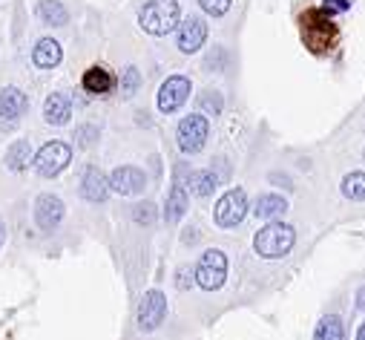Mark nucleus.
<instances>
[{
	"label": "nucleus",
	"mask_w": 365,
	"mask_h": 340,
	"mask_svg": "<svg viewBox=\"0 0 365 340\" xmlns=\"http://www.w3.org/2000/svg\"><path fill=\"white\" fill-rule=\"evenodd\" d=\"M96 139H98V127H96V124H81V127L75 130V141H78V147H93Z\"/></svg>",
	"instance_id": "26"
},
{
	"label": "nucleus",
	"mask_w": 365,
	"mask_h": 340,
	"mask_svg": "<svg viewBox=\"0 0 365 340\" xmlns=\"http://www.w3.org/2000/svg\"><path fill=\"white\" fill-rule=\"evenodd\" d=\"M69 161H72V147L63 144V141H46L35 153V170L46 179H52V176L61 174V170H66Z\"/></svg>",
	"instance_id": "4"
},
{
	"label": "nucleus",
	"mask_w": 365,
	"mask_h": 340,
	"mask_svg": "<svg viewBox=\"0 0 365 340\" xmlns=\"http://www.w3.org/2000/svg\"><path fill=\"white\" fill-rule=\"evenodd\" d=\"M207 133H210V124L205 116H185L178 124V147L185 153H199L207 141Z\"/></svg>",
	"instance_id": "5"
},
{
	"label": "nucleus",
	"mask_w": 365,
	"mask_h": 340,
	"mask_svg": "<svg viewBox=\"0 0 365 340\" xmlns=\"http://www.w3.org/2000/svg\"><path fill=\"white\" fill-rule=\"evenodd\" d=\"M164 314H167V297L161 291H155V289L147 291L141 297V306H138V326H141V331L158 329L161 320H164Z\"/></svg>",
	"instance_id": "9"
},
{
	"label": "nucleus",
	"mask_w": 365,
	"mask_h": 340,
	"mask_svg": "<svg viewBox=\"0 0 365 340\" xmlns=\"http://www.w3.org/2000/svg\"><path fill=\"white\" fill-rule=\"evenodd\" d=\"M199 4H202V9H205L207 15L219 18V15H225V12L230 9V4H233V0H199Z\"/></svg>",
	"instance_id": "28"
},
{
	"label": "nucleus",
	"mask_w": 365,
	"mask_h": 340,
	"mask_svg": "<svg viewBox=\"0 0 365 340\" xmlns=\"http://www.w3.org/2000/svg\"><path fill=\"white\" fill-rule=\"evenodd\" d=\"M110 188H113L115 194H121V196H133V194H141V191L147 188V176L141 174L138 167L124 164V167L113 170V176H110Z\"/></svg>",
	"instance_id": "10"
},
{
	"label": "nucleus",
	"mask_w": 365,
	"mask_h": 340,
	"mask_svg": "<svg viewBox=\"0 0 365 340\" xmlns=\"http://www.w3.org/2000/svg\"><path fill=\"white\" fill-rule=\"evenodd\" d=\"M227 164H225V159H216L213 161V167H207V170H196V174H190V179H187V185H190V194L193 196H199V199H205V196H210L225 179H227Z\"/></svg>",
	"instance_id": "7"
},
{
	"label": "nucleus",
	"mask_w": 365,
	"mask_h": 340,
	"mask_svg": "<svg viewBox=\"0 0 365 340\" xmlns=\"http://www.w3.org/2000/svg\"><path fill=\"white\" fill-rule=\"evenodd\" d=\"M342 194L354 202H365V174L356 170V174H348L342 179Z\"/></svg>",
	"instance_id": "22"
},
{
	"label": "nucleus",
	"mask_w": 365,
	"mask_h": 340,
	"mask_svg": "<svg viewBox=\"0 0 365 340\" xmlns=\"http://www.w3.org/2000/svg\"><path fill=\"white\" fill-rule=\"evenodd\" d=\"M193 274H196V283H199L205 291L222 289V283H225V277H227V257H225V251H219V248L205 251Z\"/></svg>",
	"instance_id": "3"
},
{
	"label": "nucleus",
	"mask_w": 365,
	"mask_h": 340,
	"mask_svg": "<svg viewBox=\"0 0 365 340\" xmlns=\"http://www.w3.org/2000/svg\"><path fill=\"white\" fill-rule=\"evenodd\" d=\"M199 107H202V113H207V116H219V113H222V96L213 93V90H207V93L199 96Z\"/></svg>",
	"instance_id": "25"
},
{
	"label": "nucleus",
	"mask_w": 365,
	"mask_h": 340,
	"mask_svg": "<svg viewBox=\"0 0 365 340\" xmlns=\"http://www.w3.org/2000/svg\"><path fill=\"white\" fill-rule=\"evenodd\" d=\"M351 6V0H325V9L328 12H345Z\"/></svg>",
	"instance_id": "30"
},
{
	"label": "nucleus",
	"mask_w": 365,
	"mask_h": 340,
	"mask_svg": "<svg viewBox=\"0 0 365 340\" xmlns=\"http://www.w3.org/2000/svg\"><path fill=\"white\" fill-rule=\"evenodd\" d=\"M138 87H141V75H138V69H135V66H127L124 75H121V93H124V96H135Z\"/></svg>",
	"instance_id": "24"
},
{
	"label": "nucleus",
	"mask_w": 365,
	"mask_h": 340,
	"mask_svg": "<svg viewBox=\"0 0 365 340\" xmlns=\"http://www.w3.org/2000/svg\"><path fill=\"white\" fill-rule=\"evenodd\" d=\"M190 96V81L185 75H173L161 84V90H158V110L161 113H175L181 104L187 101Z\"/></svg>",
	"instance_id": "8"
},
{
	"label": "nucleus",
	"mask_w": 365,
	"mask_h": 340,
	"mask_svg": "<svg viewBox=\"0 0 365 340\" xmlns=\"http://www.w3.org/2000/svg\"><path fill=\"white\" fill-rule=\"evenodd\" d=\"M113 84H115V78L104 66H93V69H86V75H83V90L93 93V96H107L113 90Z\"/></svg>",
	"instance_id": "17"
},
{
	"label": "nucleus",
	"mask_w": 365,
	"mask_h": 340,
	"mask_svg": "<svg viewBox=\"0 0 365 340\" xmlns=\"http://www.w3.org/2000/svg\"><path fill=\"white\" fill-rule=\"evenodd\" d=\"M26 164H29V144L21 139V141H15V144L9 147V153H6V167L18 174V170H24Z\"/></svg>",
	"instance_id": "23"
},
{
	"label": "nucleus",
	"mask_w": 365,
	"mask_h": 340,
	"mask_svg": "<svg viewBox=\"0 0 365 340\" xmlns=\"http://www.w3.org/2000/svg\"><path fill=\"white\" fill-rule=\"evenodd\" d=\"M61 219H63V202L58 196L43 194L35 199V222L41 231H55L61 225Z\"/></svg>",
	"instance_id": "11"
},
{
	"label": "nucleus",
	"mask_w": 365,
	"mask_h": 340,
	"mask_svg": "<svg viewBox=\"0 0 365 340\" xmlns=\"http://www.w3.org/2000/svg\"><path fill=\"white\" fill-rule=\"evenodd\" d=\"M185 214H187V191H185V185H181V182H175V188H173L170 196H167V211H164V216H167V222H178Z\"/></svg>",
	"instance_id": "20"
},
{
	"label": "nucleus",
	"mask_w": 365,
	"mask_h": 340,
	"mask_svg": "<svg viewBox=\"0 0 365 340\" xmlns=\"http://www.w3.org/2000/svg\"><path fill=\"white\" fill-rule=\"evenodd\" d=\"M190 283H193V269L181 266V269L175 271V289H187Z\"/></svg>",
	"instance_id": "29"
},
{
	"label": "nucleus",
	"mask_w": 365,
	"mask_h": 340,
	"mask_svg": "<svg viewBox=\"0 0 365 340\" xmlns=\"http://www.w3.org/2000/svg\"><path fill=\"white\" fill-rule=\"evenodd\" d=\"M314 340H342V320L336 314L322 317L317 331H314Z\"/></svg>",
	"instance_id": "21"
},
{
	"label": "nucleus",
	"mask_w": 365,
	"mask_h": 340,
	"mask_svg": "<svg viewBox=\"0 0 365 340\" xmlns=\"http://www.w3.org/2000/svg\"><path fill=\"white\" fill-rule=\"evenodd\" d=\"M4 236H6V225H4V219H0V245H4Z\"/></svg>",
	"instance_id": "32"
},
{
	"label": "nucleus",
	"mask_w": 365,
	"mask_h": 340,
	"mask_svg": "<svg viewBox=\"0 0 365 340\" xmlns=\"http://www.w3.org/2000/svg\"><path fill=\"white\" fill-rule=\"evenodd\" d=\"M205 41H207V24L202 18L193 15V18H187L185 24H181V29H178V49L185 55L199 52Z\"/></svg>",
	"instance_id": "13"
},
{
	"label": "nucleus",
	"mask_w": 365,
	"mask_h": 340,
	"mask_svg": "<svg viewBox=\"0 0 365 340\" xmlns=\"http://www.w3.org/2000/svg\"><path fill=\"white\" fill-rule=\"evenodd\" d=\"M356 306L365 311V286H362V289H359V294H356Z\"/></svg>",
	"instance_id": "31"
},
{
	"label": "nucleus",
	"mask_w": 365,
	"mask_h": 340,
	"mask_svg": "<svg viewBox=\"0 0 365 340\" xmlns=\"http://www.w3.org/2000/svg\"><path fill=\"white\" fill-rule=\"evenodd\" d=\"M256 216H262V219H279L285 211H288V202L279 196V194H264V196H259L256 199Z\"/></svg>",
	"instance_id": "19"
},
{
	"label": "nucleus",
	"mask_w": 365,
	"mask_h": 340,
	"mask_svg": "<svg viewBox=\"0 0 365 340\" xmlns=\"http://www.w3.org/2000/svg\"><path fill=\"white\" fill-rule=\"evenodd\" d=\"M178 18H181V9H178V0H147L138 21H141V29L150 32V35H167L178 26Z\"/></svg>",
	"instance_id": "2"
},
{
	"label": "nucleus",
	"mask_w": 365,
	"mask_h": 340,
	"mask_svg": "<svg viewBox=\"0 0 365 340\" xmlns=\"http://www.w3.org/2000/svg\"><path fill=\"white\" fill-rule=\"evenodd\" d=\"M26 113V96L18 90V87H6L0 90V116L6 121H15Z\"/></svg>",
	"instance_id": "15"
},
{
	"label": "nucleus",
	"mask_w": 365,
	"mask_h": 340,
	"mask_svg": "<svg viewBox=\"0 0 365 340\" xmlns=\"http://www.w3.org/2000/svg\"><path fill=\"white\" fill-rule=\"evenodd\" d=\"M81 196L86 202H107L110 196V179L98 167H86L81 174Z\"/></svg>",
	"instance_id": "12"
},
{
	"label": "nucleus",
	"mask_w": 365,
	"mask_h": 340,
	"mask_svg": "<svg viewBox=\"0 0 365 340\" xmlns=\"http://www.w3.org/2000/svg\"><path fill=\"white\" fill-rule=\"evenodd\" d=\"M61 58H63L61 44L52 41V38H41V41L35 44V49H32V61H35V66H41V69H52V66H58Z\"/></svg>",
	"instance_id": "16"
},
{
	"label": "nucleus",
	"mask_w": 365,
	"mask_h": 340,
	"mask_svg": "<svg viewBox=\"0 0 365 340\" xmlns=\"http://www.w3.org/2000/svg\"><path fill=\"white\" fill-rule=\"evenodd\" d=\"M43 116H46V121H49L52 127L66 124V121L72 119V99H69L66 93H52V96L46 99V104H43Z\"/></svg>",
	"instance_id": "14"
},
{
	"label": "nucleus",
	"mask_w": 365,
	"mask_h": 340,
	"mask_svg": "<svg viewBox=\"0 0 365 340\" xmlns=\"http://www.w3.org/2000/svg\"><path fill=\"white\" fill-rule=\"evenodd\" d=\"M133 219H135L138 225H153V222H155V205H153V202H141V205H135Z\"/></svg>",
	"instance_id": "27"
},
{
	"label": "nucleus",
	"mask_w": 365,
	"mask_h": 340,
	"mask_svg": "<svg viewBox=\"0 0 365 340\" xmlns=\"http://www.w3.org/2000/svg\"><path fill=\"white\" fill-rule=\"evenodd\" d=\"M294 242H297V234H294L291 225L270 222V225H264L256 234L253 248H256L259 257H264V260H279V257H285V254L294 248Z\"/></svg>",
	"instance_id": "1"
},
{
	"label": "nucleus",
	"mask_w": 365,
	"mask_h": 340,
	"mask_svg": "<svg viewBox=\"0 0 365 340\" xmlns=\"http://www.w3.org/2000/svg\"><path fill=\"white\" fill-rule=\"evenodd\" d=\"M35 12L46 26H66V21H69V12L63 9V4H58V0H41L35 6Z\"/></svg>",
	"instance_id": "18"
},
{
	"label": "nucleus",
	"mask_w": 365,
	"mask_h": 340,
	"mask_svg": "<svg viewBox=\"0 0 365 340\" xmlns=\"http://www.w3.org/2000/svg\"><path fill=\"white\" fill-rule=\"evenodd\" d=\"M356 340H365V323L359 326V331H356Z\"/></svg>",
	"instance_id": "33"
},
{
	"label": "nucleus",
	"mask_w": 365,
	"mask_h": 340,
	"mask_svg": "<svg viewBox=\"0 0 365 340\" xmlns=\"http://www.w3.org/2000/svg\"><path fill=\"white\" fill-rule=\"evenodd\" d=\"M247 214V196L242 188H230L219 202H216V222L222 228H236Z\"/></svg>",
	"instance_id": "6"
}]
</instances>
